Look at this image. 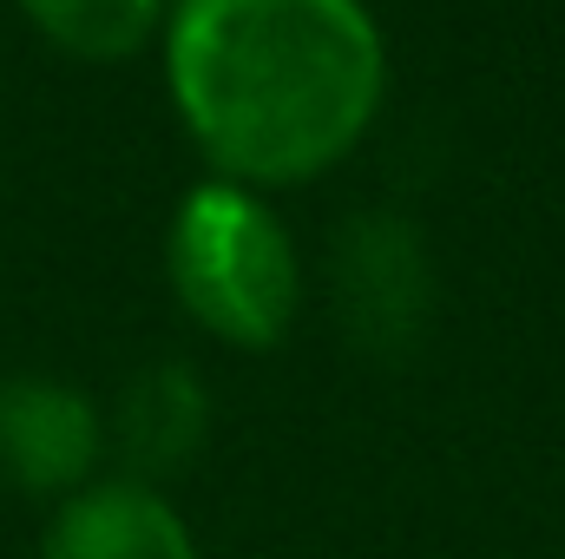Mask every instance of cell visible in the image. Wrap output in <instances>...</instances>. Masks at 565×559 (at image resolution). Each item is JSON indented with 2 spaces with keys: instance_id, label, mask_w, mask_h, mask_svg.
<instances>
[{
  "instance_id": "5",
  "label": "cell",
  "mask_w": 565,
  "mask_h": 559,
  "mask_svg": "<svg viewBox=\"0 0 565 559\" xmlns=\"http://www.w3.org/2000/svg\"><path fill=\"white\" fill-rule=\"evenodd\" d=\"M40 559H204L191 520L164 500V487H145L126 474H99L73 500L53 507Z\"/></svg>"
},
{
  "instance_id": "3",
  "label": "cell",
  "mask_w": 565,
  "mask_h": 559,
  "mask_svg": "<svg viewBox=\"0 0 565 559\" xmlns=\"http://www.w3.org/2000/svg\"><path fill=\"white\" fill-rule=\"evenodd\" d=\"M434 309L422 231L395 211L349 218L335 238V316L355 349L369 356H408Z\"/></svg>"
},
{
  "instance_id": "4",
  "label": "cell",
  "mask_w": 565,
  "mask_h": 559,
  "mask_svg": "<svg viewBox=\"0 0 565 559\" xmlns=\"http://www.w3.org/2000/svg\"><path fill=\"white\" fill-rule=\"evenodd\" d=\"M106 415L60 376H0V487L26 500H73L99 481Z\"/></svg>"
},
{
  "instance_id": "2",
  "label": "cell",
  "mask_w": 565,
  "mask_h": 559,
  "mask_svg": "<svg viewBox=\"0 0 565 559\" xmlns=\"http://www.w3.org/2000/svg\"><path fill=\"white\" fill-rule=\"evenodd\" d=\"M171 289L198 329H211L231 349H277L302 303V264L282 231V218L264 204V191L204 178L184 191L171 218Z\"/></svg>"
},
{
  "instance_id": "6",
  "label": "cell",
  "mask_w": 565,
  "mask_h": 559,
  "mask_svg": "<svg viewBox=\"0 0 565 559\" xmlns=\"http://www.w3.org/2000/svg\"><path fill=\"white\" fill-rule=\"evenodd\" d=\"M211 434V389L184 362H151L119 389V409L106 421V454H119L126 481H171L204 454Z\"/></svg>"
},
{
  "instance_id": "7",
  "label": "cell",
  "mask_w": 565,
  "mask_h": 559,
  "mask_svg": "<svg viewBox=\"0 0 565 559\" xmlns=\"http://www.w3.org/2000/svg\"><path fill=\"white\" fill-rule=\"evenodd\" d=\"M20 13L73 60H126L151 40L164 0H20Z\"/></svg>"
},
{
  "instance_id": "1",
  "label": "cell",
  "mask_w": 565,
  "mask_h": 559,
  "mask_svg": "<svg viewBox=\"0 0 565 559\" xmlns=\"http://www.w3.org/2000/svg\"><path fill=\"white\" fill-rule=\"evenodd\" d=\"M171 106L231 184H296L349 158L382 113L388 53L362 0H178Z\"/></svg>"
}]
</instances>
